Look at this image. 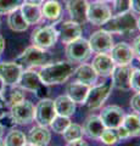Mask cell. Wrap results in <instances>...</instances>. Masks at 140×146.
I'll use <instances>...</instances> for the list:
<instances>
[{"instance_id":"6da1fadb","label":"cell","mask_w":140,"mask_h":146,"mask_svg":"<svg viewBox=\"0 0 140 146\" xmlns=\"http://www.w3.org/2000/svg\"><path fill=\"white\" fill-rule=\"evenodd\" d=\"M76 71L74 63L70 61H60L50 65H44L38 72L40 80L45 85H55L66 82Z\"/></svg>"},{"instance_id":"7a4b0ae2","label":"cell","mask_w":140,"mask_h":146,"mask_svg":"<svg viewBox=\"0 0 140 146\" xmlns=\"http://www.w3.org/2000/svg\"><path fill=\"white\" fill-rule=\"evenodd\" d=\"M101 27L110 33H128L137 29V18L130 11L116 13V16H111Z\"/></svg>"},{"instance_id":"3957f363","label":"cell","mask_w":140,"mask_h":146,"mask_svg":"<svg viewBox=\"0 0 140 146\" xmlns=\"http://www.w3.org/2000/svg\"><path fill=\"white\" fill-rule=\"evenodd\" d=\"M90 55H92V48L89 42L80 36L68 43L66 46V56L72 63H83L90 57Z\"/></svg>"},{"instance_id":"277c9868","label":"cell","mask_w":140,"mask_h":146,"mask_svg":"<svg viewBox=\"0 0 140 146\" xmlns=\"http://www.w3.org/2000/svg\"><path fill=\"white\" fill-rule=\"evenodd\" d=\"M50 60L49 52H46L44 49H40L38 46H29L17 57L16 62L21 67H35V66H42L48 63Z\"/></svg>"},{"instance_id":"5b68a950","label":"cell","mask_w":140,"mask_h":146,"mask_svg":"<svg viewBox=\"0 0 140 146\" xmlns=\"http://www.w3.org/2000/svg\"><path fill=\"white\" fill-rule=\"evenodd\" d=\"M34 112L35 108L33 104L27 101V100H23L19 104L12 105L10 110V116L15 124L25 125L34 119Z\"/></svg>"},{"instance_id":"8992f818","label":"cell","mask_w":140,"mask_h":146,"mask_svg":"<svg viewBox=\"0 0 140 146\" xmlns=\"http://www.w3.org/2000/svg\"><path fill=\"white\" fill-rule=\"evenodd\" d=\"M57 40V32L54 26H42L35 28L32 33V43L40 49H49L55 45Z\"/></svg>"},{"instance_id":"52a82bcc","label":"cell","mask_w":140,"mask_h":146,"mask_svg":"<svg viewBox=\"0 0 140 146\" xmlns=\"http://www.w3.org/2000/svg\"><path fill=\"white\" fill-rule=\"evenodd\" d=\"M111 89H112L111 83H105V84H101V85H98V86H94V88L89 89V93L87 95V99H85L84 104L90 110L100 108L102 106V104L106 101V99L110 96Z\"/></svg>"},{"instance_id":"ba28073f","label":"cell","mask_w":140,"mask_h":146,"mask_svg":"<svg viewBox=\"0 0 140 146\" xmlns=\"http://www.w3.org/2000/svg\"><path fill=\"white\" fill-rule=\"evenodd\" d=\"M88 42L92 48V51H95L98 54H106L111 51L112 46H113V38H112L111 33L104 29L94 32L90 35Z\"/></svg>"},{"instance_id":"9c48e42d","label":"cell","mask_w":140,"mask_h":146,"mask_svg":"<svg viewBox=\"0 0 140 146\" xmlns=\"http://www.w3.org/2000/svg\"><path fill=\"white\" fill-rule=\"evenodd\" d=\"M133 68L129 65H115L112 71V82L113 88L118 90L127 91L130 89V78H132Z\"/></svg>"},{"instance_id":"30bf717a","label":"cell","mask_w":140,"mask_h":146,"mask_svg":"<svg viewBox=\"0 0 140 146\" xmlns=\"http://www.w3.org/2000/svg\"><path fill=\"white\" fill-rule=\"evenodd\" d=\"M20 88L32 91V93H35L37 96H42L43 93L45 91V84H43V82L40 80L39 74L34 71H26L21 73L20 80L19 83Z\"/></svg>"},{"instance_id":"8fae6325","label":"cell","mask_w":140,"mask_h":146,"mask_svg":"<svg viewBox=\"0 0 140 146\" xmlns=\"http://www.w3.org/2000/svg\"><path fill=\"white\" fill-rule=\"evenodd\" d=\"M54 28L57 32V36L64 44H68L73 42L77 38H79L82 34V27L80 25L76 23L73 21H65L60 22L54 26Z\"/></svg>"},{"instance_id":"7c38bea8","label":"cell","mask_w":140,"mask_h":146,"mask_svg":"<svg viewBox=\"0 0 140 146\" xmlns=\"http://www.w3.org/2000/svg\"><path fill=\"white\" fill-rule=\"evenodd\" d=\"M111 17V10L106 3L95 1L88 5L87 18L94 26H102Z\"/></svg>"},{"instance_id":"4fadbf2b","label":"cell","mask_w":140,"mask_h":146,"mask_svg":"<svg viewBox=\"0 0 140 146\" xmlns=\"http://www.w3.org/2000/svg\"><path fill=\"white\" fill-rule=\"evenodd\" d=\"M56 116V111L54 107V101L50 99H43L38 102L37 107H35L34 118L38 122L39 125L48 127L50 125L54 117Z\"/></svg>"},{"instance_id":"5bb4252c","label":"cell","mask_w":140,"mask_h":146,"mask_svg":"<svg viewBox=\"0 0 140 146\" xmlns=\"http://www.w3.org/2000/svg\"><path fill=\"white\" fill-rule=\"evenodd\" d=\"M124 111L118 106H107L105 108H102V111L100 113V119L102 121L105 128H118L122 125L124 119Z\"/></svg>"},{"instance_id":"9a60e30c","label":"cell","mask_w":140,"mask_h":146,"mask_svg":"<svg viewBox=\"0 0 140 146\" xmlns=\"http://www.w3.org/2000/svg\"><path fill=\"white\" fill-rule=\"evenodd\" d=\"M22 67L17 62L0 63V79L5 85H16L20 80Z\"/></svg>"},{"instance_id":"2e32d148","label":"cell","mask_w":140,"mask_h":146,"mask_svg":"<svg viewBox=\"0 0 140 146\" xmlns=\"http://www.w3.org/2000/svg\"><path fill=\"white\" fill-rule=\"evenodd\" d=\"M88 5L87 0H67V11L71 16V21L84 25L88 21Z\"/></svg>"},{"instance_id":"e0dca14e","label":"cell","mask_w":140,"mask_h":146,"mask_svg":"<svg viewBox=\"0 0 140 146\" xmlns=\"http://www.w3.org/2000/svg\"><path fill=\"white\" fill-rule=\"evenodd\" d=\"M110 56L115 65H129L134 58L132 46H129L127 43H118L113 45Z\"/></svg>"},{"instance_id":"ac0fdd59","label":"cell","mask_w":140,"mask_h":146,"mask_svg":"<svg viewBox=\"0 0 140 146\" xmlns=\"http://www.w3.org/2000/svg\"><path fill=\"white\" fill-rule=\"evenodd\" d=\"M93 68L98 73V76H102V77H107L111 76L112 71L115 67V62L111 58L110 55L107 54H98L93 60L92 63Z\"/></svg>"},{"instance_id":"d6986e66","label":"cell","mask_w":140,"mask_h":146,"mask_svg":"<svg viewBox=\"0 0 140 146\" xmlns=\"http://www.w3.org/2000/svg\"><path fill=\"white\" fill-rule=\"evenodd\" d=\"M51 140V134L46 127L37 125L32 128L27 136V141L34 146H46Z\"/></svg>"},{"instance_id":"ffe728a7","label":"cell","mask_w":140,"mask_h":146,"mask_svg":"<svg viewBox=\"0 0 140 146\" xmlns=\"http://www.w3.org/2000/svg\"><path fill=\"white\" fill-rule=\"evenodd\" d=\"M89 85L79 83V82H74V83H70L66 88V93L72 101L76 104H84L87 95L89 93Z\"/></svg>"},{"instance_id":"44dd1931","label":"cell","mask_w":140,"mask_h":146,"mask_svg":"<svg viewBox=\"0 0 140 146\" xmlns=\"http://www.w3.org/2000/svg\"><path fill=\"white\" fill-rule=\"evenodd\" d=\"M104 129L105 125L99 116H89L84 122L83 131L90 139H99Z\"/></svg>"},{"instance_id":"7402d4cb","label":"cell","mask_w":140,"mask_h":146,"mask_svg":"<svg viewBox=\"0 0 140 146\" xmlns=\"http://www.w3.org/2000/svg\"><path fill=\"white\" fill-rule=\"evenodd\" d=\"M73 74L76 76V78L79 83L87 85L94 84L98 79V73L95 72V70L93 68L92 65H87V63H83L79 67H77Z\"/></svg>"},{"instance_id":"603a6c76","label":"cell","mask_w":140,"mask_h":146,"mask_svg":"<svg viewBox=\"0 0 140 146\" xmlns=\"http://www.w3.org/2000/svg\"><path fill=\"white\" fill-rule=\"evenodd\" d=\"M54 107H55L56 115L70 117L76 112V102L67 96V95H61L54 100Z\"/></svg>"},{"instance_id":"cb8c5ba5","label":"cell","mask_w":140,"mask_h":146,"mask_svg":"<svg viewBox=\"0 0 140 146\" xmlns=\"http://www.w3.org/2000/svg\"><path fill=\"white\" fill-rule=\"evenodd\" d=\"M20 11L22 13V16H23V18L26 20V22L29 26L37 25L43 17L42 9H40V6H38V5H32V4L25 3L23 5L20 7Z\"/></svg>"},{"instance_id":"d4e9b609","label":"cell","mask_w":140,"mask_h":146,"mask_svg":"<svg viewBox=\"0 0 140 146\" xmlns=\"http://www.w3.org/2000/svg\"><path fill=\"white\" fill-rule=\"evenodd\" d=\"M7 25L10 27V29H12L13 32H25L28 29V27H29V25L27 23L23 16H22L20 9H17V10L9 13Z\"/></svg>"},{"instance_id":"484cf974","label":"cell","mask_w":140,"mask_h":146,"mask_svg":"<svg viewBox=\"0 0 140 146\" xmlns=\"http://www.w3.org/2000/svg\"><path fill=\"white\" fill-rule=\"evenodd\" d=\"M61 4L57 0H48L42 7V13L48 20L56 21L61 16Z\"/></svg>"},{"instance_id":"4316f807","label":"cell","mask_w":140,"mask_h":146,"mask_svg":"<svg viewBox=\"0 0 140 146\" xmlns=\"http://www.w3.org/2000/svg\"><path fill=\"white\" fill-rule=\"evenodd\" d=\"M122 125L127 129L129 136L140 135V116H138L137 113H130V115L124 116Z\"/></svg>"},{"instance_id":"83f0119b","label":"cell","mask_w":140,"mask_h":146,"mask_svg":"<svg viewBox=\"0 0 140 146\" xmlns=\"http://www.w3.org/2000/svg\"><path fill=\"white\" fill-rule=\"evenodd\" d=\"M11 88L7 89L5 85V89H4V99H5V104L6 106H12L15 104H19L21 101L25 100V93L22 88H12V85H10Z\"/></svg>"},{"instance_id":"f1b7e54d","label":"cell","mask_w":140,"mask_h":146,"mask_svg":"<svg viewBox=\"0 0 140 146\" xmlns=\"http://www.w3.org/2000/svg\"><path fill=\"white\" fill-rule=\"evenodd\" d=\"M4 143L5 146H23L27 144V136L21 130H11L6 135Z\"/></svg>"},{"instance_id":"f546056e","label":"cell","mask_w":140,"mask_h":146,"mask_svg":"<svg viewBox=\"0 0 140 146\" xmlns=\"http://www.w3.org/2000/svg\"><path fill=\"white\" fill-rule=\"evenodd\" d=\"M62 134H64V139L67 143H70V141H73L77 139H82L84 131H83V127H80L77 123H71Z\"/></svg>"},{"instance_id":"4dcf8cb0","label":"cell","mask_w":140,"mask_h":146,"mask_svg":"<svg viewBox=\"0 0 140 146\" xmlns=\"http://www.w3.org/2000/svg\"><path fill=\"white\" fill-rule=\"evenodd\" d=\"M71 124V121H70V117H65V116H60V115H56L54 117V119L50 123V127L51 129L55 131L57 134H62L64 131L66 130V128Z\"/></svg>"},{"instance_id":"1f68e13d","label":"cell","mask_w":140,"mask_h":146,"mask_svg":"<svg viewBox=\"0 0 140 146\" xmlns=\"http://www.w3.org/2000/svg\"><path fill=\"white\" fill-rule=\"evenodd\" d=\"M99 139L105 145H108V146L116 145L119 141L118 134H117V128H105Z\"/></svg>"},{"instance_id":"d6a6232c","label":"cell","mask_w":140,"mask_h":146,"mask_svg":"<svg viewBox=\"0 0 140 146\" xmlns=\"http://www.w3.org/2000/svg\"><path fill=\"white\" fill-rule=\"evenodd\" d=\"M25 0H0V15H6L20 9Z\"/></svg>"},{"instance_id":"836d02e7","label":"cell","mask_w":140,"mask_h":146,"mask_svg":"<svg viewBox=\"0 0 140 146\" xmlns=\"http://www.w3.org/2000/svg\"><path fill=\"white\" fill-rule=\"evenodd\" d=\"M130 10V0H115V12L122 13Z\"/></svg>"},{"instance_id":"e575fe53","label":"cell","mask_w":140,"mask_h":146,"mask_svg":"<svg viewBox=\"0 0 140 146\" xmlns=\"http://www.w3.org/2000/svg\"><path fill=\"white\" fill-rule=\"evenodd\" d=\"M130 89H134L137 93H140V70H133L130 78Z\"/></svg>"},{"instance_id":"d590c367","label":"cell","mask_w":140,"mask_h":146,"mask_svg":"<svg viewBox=\"0 0 140 146\" xmlns=\"http://www.w3.org/2000/svg\"><path fill=\"white\" fill-rule=\"evenodd\" d=\"M130 107L134 112L140 115V93H137L134 96L130 99Z\"/></svg>"},{"instance_id":"8d00e7d4","label":"cell","mask_w":140,"mask_h":146,"mask_svg":"<svg viewBox=\"0 0 140 146\" xmlns=\"http://www.w3.org/2000/svg\"><path fill=\"white\" fill-rule=\"evenodd\" d=\"M132 50H133V55H135L138 57V60H140V35L134 39L132 44Z\"/></svg>"},{"instance_id":"74e56055","label":"cell","mask_w":140,"mask_h":146,"mask_svg":"<svg viewBox=\"0 0 140 146\" xmlns=\"http://www.w3.org/2000/svg\"><path fill=\"white\" fill-rule=\"evenodd\" d=\"M117 134H118L119 140H123V139L129 138V133H128L127 129H125L123 125H119L118 128H117Z\"/></svg>"},{"instance_id":"f35d334b","label":"cell","mask_w":140,"mask_h":146,"mask_svg":"<svg viewBox=\"0 0 140 146\" xmlns=\"http://www.w3.org/2000/svg\"><path fill=\"white\" fill-rule=\"evenodd\" d=\"M4 89H5V84L0 79V107H6L5 99H4Z\"/></svg>"},{"instance_id":"ab89813d","label":"cell","mask_w":140,"mask_h":146,"mask_svg":"<svg viewBox=\"0 0 140 146\" xmlns=\"http://www.w3.org/2000/svg\"><path fill=\"white\" fill-rule=\"evenodd\" d=\"M130 9L133 12L140 15V0H130Z\"/></svg>"},{"instance_id":"60d3db41","label":"cell","mask_w":140,"mask_h":146,"mask_svg":"<svg viewBox=\"0 0 140 146\" xmlns=\"http://www.w3.org/2000/svg\"><path fill=\"white\" fill-rule=\"evenodd\" d=\"M67 146H88V144L85 143L83 139H77V140H73V141H70Z\"/></svg>"},{"instance_id":"b9f144b4","label":"cell","mask_w":140,"mask_h":146,"mask_svg":"<svg viewBox=\"0 0 140 146\" xmlns=\"http://www.w3.org/2000/svg\"><path fill=\"white\" fill-rule=\"evenodd\" d=\"M25 3L27 4H32V5H42L44 3V0H25Z\"/></svg>"},{"instance_id":"7bdbcfd3","label":"cell","mask_w":140,"mask_h":146,"mask_svg":"<svg viewBox=\"0 0 140 146\" xmlns=\"http://www.w3.org/2000/svg\"><path fill=\"white\" fill-rule=\"evenodd\" d=\"M4 49H5V40H4V38L1 35H0V54L4 51Z\"/></svg>"},{"instance_id":"ee69618b","label":"cell","mask_w":140,"mask_h":146,"mask_svg":"<svg viewBox=\"0 0 140 146\" xmlns=\"http://www.w3.org/2000/svg\"><path fill=\"white\" fill-rule=\"evenodd\" d=\"M4 117H6V112L4 110V107H0V119H3Z\"/></svg>"},{"instance_id":"f6af8a7d","label":"cell","mask_w":140,"mask_h":146,"mask_svg":"<svg viewBox=\"0 0 140 146\" xmlns=\"http://www.w3.org/2000/svg\"><path fill=\"white\" fill-rule=\"evenodd\" d=\"M137 28L140 31V17H139V20H137Z\"/></svg>"},{"instance_id":"bcb514c9","label":"cell","mask_w":140,"mask_h":146,"mask_svg":"<svg viewBox=\"0 0 140 146\" xmlns=\"http://www.w3.org/2000/svg\"><path fill=\"white\" fill-rule=\"evenodd\" d=\"M3 133H4V128H3V125H1V124H0V138H1Z\"/></svg>"},{"instance_id":"7dc6e473","label":"cell","mask_w":140,"mask_h":146,"mask_svg":"<svg viewBox=\"0 0 140 146\" xmlns=\"http://www.w3.org/2000/svg\"><path fill=\"white\" fill-rule=\"evenodd\" d=\"M0 146H5V143H4V140L0 138Z\"/></svg>"},{"instance_id":"c3c4849f","label":"cell","mask_w":140,"mask_h":146,"mask_svg":"<svg viewBox=\"0 0 140 146\" xmlns=\"http://www.w3.org/2000/svg\"><path fill=\"white\" fill-rule=\"evenodd\" d=\"M96 1H102V3H107V1H112V0H96Z\"/></svg>"},{"instance_id":"681fc988","label":"cell","mask_w":140,"mask_h":146,"mask_svg":"<svg viewBox=\"0 0 140 146\" xmlns=\"http://www.w3.org/2000/svg\"><path fill=\"white\" fill-rule=\"evenodd\" d=\"M23 146H34V145H32V144H25Z\"/></svg>"},{"instance_id":"f907efd6","label":"cell","mask_w":140,"mask_h":146,"mask_svg":"<svg viewBox=\"0 0 140 146\" xmlns=\"http://www.w3.org/2000/svg\"><path fill=\"white\" fill-rule=\"evenodd\" d=\"M138 67H139V70H140V60H139V62H138Z\"/></svg>"}]
</instances>
